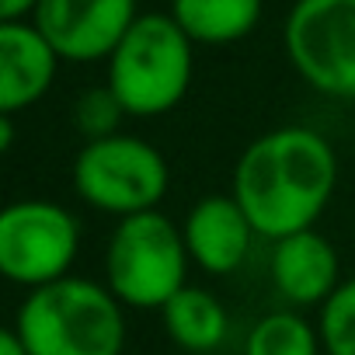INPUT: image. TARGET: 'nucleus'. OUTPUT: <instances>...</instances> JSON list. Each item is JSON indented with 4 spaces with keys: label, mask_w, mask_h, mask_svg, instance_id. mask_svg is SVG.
<instances>
[{
    "label": "nucleus",
    "mask_w": 355,
    "mask_h": 355,
    "mask_svg": "<svg viewBox=\"0 0 355 355\" xmlns=\"http://www.w3.org/2000/svg\"><path fill=\"white\" fill-rule=\"evenodd\" d=\"M160 317H164L167 338L185 352H213L216 345H223L227 327H230V317L220 296L202 286H185L160 310Z\"/></svg>",
    "instance_id": "13"
},
{
    "label": "nucleus",
    "mask_w": 355,
    "mask_h": 355,
    "mask_svg": "<svg viewBox=\"0 0 355 355\" xmlns=\"http://www.w3.org/2000/svg\"><path fill=\"white\" fill-rule=\"evenodd\" d=\"M0 355H28V348H25V341L15 327L0 331Z\"/></svg>",
    "instance_id": "18"
},
{
    "label": "nucleus",
    "mask_w": 355,
    "mask_h": 355,
    "mask_svg": "<svg viewBox=\"0 0 355 355\" xmlns=\"http://www.w3.org/2000/svg\"><path fill=\"white\" fill-rule=\"evenodd\" d=\"M42 0H0V21H32Z\"/></svg>",
    "instance_id": "17"
},
{
    "label": "nucleus",
    "mask_w": 355,
    "mask_h": 355,
    "mask_svg": "<svg viewBox=\"0 0 355 355\" xmlns=\"http://www.w3.org/2000/svg\"><path fill=\"white\" fill-rule=\"evenodd\" d=\"M60 70V53L32 21H0V115L39 105Z\"/></svg>",
    "instance_id": "11"
},
{
    "label": "nucleus",
    "mask_w": 355,
    "mask_h": 355,
    "mask_svg": "<svg viewBox=\"0 0 355 355\" xmlns=\"http://www.w3.org/2000/svg\"><path fill=\"white\" fill-rule=\"evenodd\" d=\"M70 182L80 202L108 216L153 213L171 189V167L164 153L129 132L84 143L73 157Z\"/></svg>",
    "instance_id": "5"
},
{
    "label": "nucleus",
    "mask_w": 355,
    "mask_h": 355,
    "mask_svg": "<svg viewBox=\"0 0 355 355\" xmlns=\"http://www.w3.org/2000/svg\"><path fill=\"white\" fill-rule=\"evenodd\" d=\"M282 42L293 70L313 91L355 101V0H296Z\"/></svg>",
    "instance_id": "7"
},
{
    "label": "nucleus",
    "mask_w": 355,
    "mask_h": 355,
    "mask_svg": "<svg viewBox=\"0 0 355 355\" xmlns=\"http://www.w3.org/2000/svg\"><path fill=\"white\" fill-rule=\"evenodd\" d=\"M136 0H42L32 25L67 63L108 60L136 25Z\"/></svg>",
    "instance_id": "8"
},
{
    "label": "nucleus",
    "mask_w": 355,
    "mask_h": 355,
    "mask_svg": "<svg viewBox=\"0 0 355 355\" xmlns=\"http://www.w3.org/2000/svg\"><path fill=\"white\" fill-rule=\"evenodd\" d=\"M189 265L182 227L153 209L115 223L105 248V286L122 306L164 310L189 286Z\"/></svg>",
    "instance_id": "4"
},
{
    "label": "nucleus",
    "mask_w": 355,
    "mask_h": 355,
    "mask_svg": "<svg viewBox=\"0 0 355 355\" xmlns=\"http://www.w3.org/2000/svg\"><path fill=\"white\" fill-rule=\"evenodd\" d=\"M320 331L300 310L265 313L244 345V355H320Z\"/></svg>",
    "instance_id": "14"
},
{
    "label": "nucleus",
    "mask_w": 355,
    "mask_h": 355,
    "mask_svg": "<svg viewBox=\"0 0 355 355\" xmlns=\"http://www.w3.org/2000/svg\"><path fill=\"white\" fill-rule=\"evenodd\" d=\"M324 355H355V279H345L317 313Z\"/></svg>",
    "instance_id": "16"
},
{
    "label": "nucleus",
    "mask_w": 355,
    "mask_h": 355,
    "mask_svg": "<svg viewBox=\"0 0 355 355\" xmlns=\"http://www.w3.org/2000/svg\"><path fill=\"white\" fill-rule=\"evenodd\" d=\"M122 119H125V108H122V101L115 98V91L108 84L87 87L70 108V122H73V129H77V136L84 143L115 136Z\"/></svg>",
    "instance_id": "15"
},
{
    "label": "nucleus",
    "mask_w": 355,
    "mask_h": 355,
    "mask_svg": "<svg viewBox=\"0 0 355 355\" xmlns=\"http://www.w3.org/2000/svg\"><path fill=\"white\" fill-rule=\"evenodd\" d=\"M196 73V42L171 15L146 11L108 56V87L125 115L157 119L182 105Z\"/></svg>",
    "instance_id": "3"
},
{
    "label": "nucleus",
    "mask_w": 355,
    "mask_h": 355,
    "mask_svg": "<svg viewBox=\"0 0 355 355\" xmlns=\"http://www.w3.org/2000/svg\"><path fill=\"white\" fill-rule=\"evenodd\" d=\"M272 286L293 306H324L341 286V261L334 244L317 230H300L272 248Z\"/></svg>",
    "instance_id": "10"
},
{
    "label": "nucleus",
    "mask_w": 355,
    "mask_h": 355,
    "mask_svg": "<svg viewBox=\"0 0 355 355\" xmlns=\"http://www.w3.org/2000/svg\"><path fill=\"white\" fill-rule=\"evenodd\" d=\"M182 237L192 265L209 275H230L244 265L258 234L234 196H206L189 209Z\"/></svg>",
    "instance_id": "9"
},
{
    "label": "nucleus",
    "mask_w": 355,
    "mask_h": 355,
    "mask_svg": "<svg viewBox=\"0 0 355 355\" xmlns=\"http://www.w3.org/2000/svg\"><path fill=\"white\" fill-rule=\"evenodd\" d=\"M80 251L77 216L49 199H18L0 213V272L32 289L70 275Z\"/></svg>",
    "instance_id": "6"
},
{
    "label": "nucleus",
    "mask_w": 355,
    "mask_h": 355,
    "mask_svg": "<svg viewBox=\"0 0 355 355\" xmlns=\"http://www.w3.org/2000/svg\"><path fill=\"white\" fill-rule=\"evenodd\" d=\"M338 189L334 146L306 125H279L244 146L234 167V199L258 237L282 241L313 230Z\"/></svg>",
    "instance_id": "1"
},
{
    "label": "nucleus",
    "mask_w": 355,
    "mask_h": 355,
    "mask_svg": "<svg viewBox=\"0 0 355 355\" xmlns=\"http://www.w3.org/2000/svg\"><path fill=\"white\" fill-rule=\"evenodd\" d=\"M11 327L28 355H122L125 348L122 303L108 286L80 275L32 289Z\"/></svg>",
    "instance_id": "2"
},
{
    "label": "nucleus",
    "mask_w": 355,
    "mask_h": 355,
    "mask_svg": "<svg viewBox=\"0 0 355 355\" xmlns=\"http://www.w3.org/2000/svg\"><path fill=\"white\" fill-rule=\"evenodd\" d=\"M265 0H171V18L196 46H234L261 21Z\"/></svg>",
    "instance_id": "12"
}]
</instances>
